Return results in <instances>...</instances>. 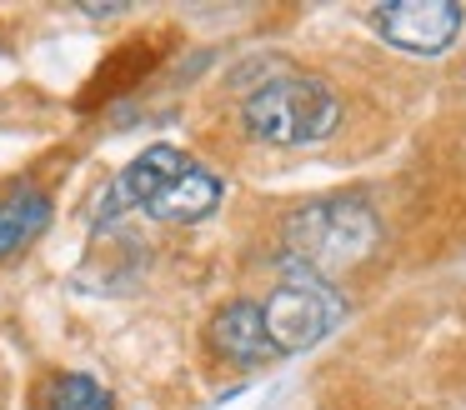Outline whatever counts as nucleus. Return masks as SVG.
Here are the masks:
<instances>
[{"mask_svg":"<svg viewBox=\"0 0 466 410\" xmlns=\"http://www.w3.org/2000/svg\"><path fill=\"white\" fill-rule=\"evenodd\" d=\"M376 240H381V225L361 200H311L286 215V265L331 285L336 275L371 255Z\"/></svg>","mask_w":466,"mask_h":410,"instance_id":"nucleus-1","label":"nucleus"},{"mask_svg":"<svg viewBox=\"0 0 466 410\" xmlns=\"http://www.w3.org/2000/svg\"><path fill=\"white\" fill-rule=\"evenodd\" d=\"M241 120L266 145H316L341 125V100L316 75H286L256 90L246 100Z\"/></svg>","mask_w":466,"mask_h":410,"instance_id":"nucleus-2","label":"nucleus"},{"mask_svg":"<svg viewBox=\"0 0 466 410\" xmlns=\"http://www.w3.org/2000/svg\"><path fill=\"white\" fill-rule=\"evenodd\" d=\"M261 320H266V340L276 345V355H296V350H311L316 340H326L341 325L346 300L326 280H311L286 265V280L261 305Z\"/></svg>","mask_w":466,"mask_h":410,"instance_id":"nucleus-3","label":"nucleus"},{"mask_svg":"<svg viewBox=\"0 0 466 410\" xmlns=\"http://www.w3.org/2000/svg\"><path fill=\"white\" fill-rule=\"evenodd\" d=\"M371 25L386 45L411 55H441L461 35V5L456 0H391L371 10Z\"/></svg>","mask_w":466,"mask_h":410,"instance_id":"nucleus-4","label":"nucleus"},{"mask_svg":"<svg viewBox=\"0 0 466 410\" xmlns=\"http://www.w3.org/2000/svg\"><path fill=\"white\" fill-rule=\"evenodd\" d=\"M186 165H191V160L176 145H151L146 155H136L131 165L111 180V190H106L101 205H96V220H116V215H126V210H146V200L161 185H171Z\"/></svg>","mask_w":466,"mask_h":410,"instance_id":"nucleus-5","label":"nucleus"},{"mask_svg":"<svg viewBox=\"0 0 466 410\" xmlns=\"http://www.w3.org/2000/svg\"><path fill=\"white\" fill-rule=\"evenodd\" d=\"M211 345L221 350L226 360L236 365H266L276 360V345L266 340V320H261V305L251 300H231L211 315Z\"/></svg>","mask_w":466,"mask_h":410,"instance_id":"nucleus-6","label":"nucleus"},{"mask_svg":"<svg viewBox=\"0 0 466 410\" xmlns=\"http://www.w3.org/2000/svg\"><path fill=\"white\" fill-rule=\"evenodd\" d=\"M216 205H221V180L201 165H186L171 185H161L146 200V215L166 225H191V220H206Z\"/></svg>","mask_w":466,"mask_h":410,"instance_id":"nucleus-7","label":"nucleus"},{"mask_svg":"<svg viewBox=\"0 0 466 410\" xmlns=\"http://www.w3.org/2000/svg\"><path fill=\"white\" fill-rule=\"evenodd\" d=\"M51 225V200L41 190H15L0 200V260H11L15 250H25L41 230Z\"/></svg>","mask_w":466,"mask_h":410,"instance_id":"nucleus-8","label":"nucleus"},{"mask_svg":"<svg viewBox=\"0 0 466 410\" xmlns=\"http://www.w3.org/2000/svg\"><path fill=\"white\" fill-rule=\"evenodd\" d=\"M46 405L51 410H116L111 390L91 375H56L46 385Z\"/></svg>","mask_w":466,"mask_h":410,"instance_id":"nucleus-9","label":"nucleus"},{"mask_svg":"<svg viewBox=\"0 0 466 410\" xmlns=\"http://www.w3.org/2000/svg\"><path fill=\"white\" fill-rule=\"evenodd\" d=\"M91 20H111V15H126V5H81Z\"/></svg>","mask_w":466,"mask_h":410,"instance_id":"nucleus-10","label":"nucleus"}]
</instances>
